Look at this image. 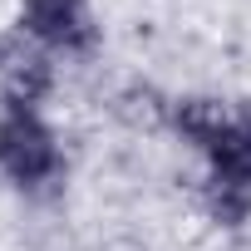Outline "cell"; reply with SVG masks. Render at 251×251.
I'll return each instance as SVG.
<instances>
[{
	"label": "cell",
	"mask_w": 251,
	"mask_h": 251,
	"mask_svg": "<svg viewBox=\"0 0 251 251\" xmlns=\"http://www.w3.org/2000/svg\"><path fill=\"white\" fill-rule=\"evenodd\" d=\"M0 177L20 192H40L64 177V143L40 108H0Z\"/></svg>",
	"instance_id": "obj_1"
},
{
	"label": "cell",
	"mask_w": 251,
	"mask_h": 251,
	"mask_svg": "<svg viewBox=\"0 0 251 251\" xmlns=\"http://www.w3.org/2000/svg\"><path fill=\"white\" fill-rule=\"evenodd\" d=\"M15 25L30 40H40L50 54H69V59H89L103 45V25L89 0H20Z\"/></svg>",
	"instance_id": "obj_2"
},
{
	"label": "cell",
	"mask_w": 251,
	"mask_h": 251,
	"mask_svg": "<svg viewBox=\"0 0 251 251\" xmlns=\"http://www.w3.org/2000/svg\"><path fill=\"white\" fill-rule=\"evenodd\" d=\"M59 84V54L30 40L20 25L0 30V108H40Z\"/></svg>",
	"instance_id": "obj_3"
},
{
	"label": "cell",
	"mask_w": 251,
	"mask_h": 251,
	"mask_svg": "<svg viewBox=\"0 0 251 251\" xmlns=\"http://www.w3.org/2000/svg\"><path fill=\"white\" fill-rule=\"evenodd\" d=\"M168 128L192 153H207L231 128V99H222V94H173L168 99Z\"/></svg>",
	"instance_id": "obj_4"
},
{
	"label": "cell",
	"mask_w": 251,
	"mask_h": 251,
	"mask_svg": "<svg viewBox=\"0 0 251 251\" xmlns=\"http://www.w3.org/2000/svg\"><path fill=\"white\" fill-rule=\"evenodd\" d=\"M202 212H207L222 231H241V226L251 222V187H246V182L202 177Z\"/></svg>",
	"instance_id": "obj_5"
},
{
	"label": "cell",
	"mask_w": 251,
	"mask_h": 251,
	"mask_svg": "<svg viewBox=\"0 0 251 251\" xmlns=\"http://www.w3.org/2000/svg\"><path fill=\"white\" fill-rule=\"evenodd\" d=\"M231 128H236V138H241L246 153H251V99H236V103H231Z\"/></svg>",
	"instance_id": "obj_6"
}]
</instances>
